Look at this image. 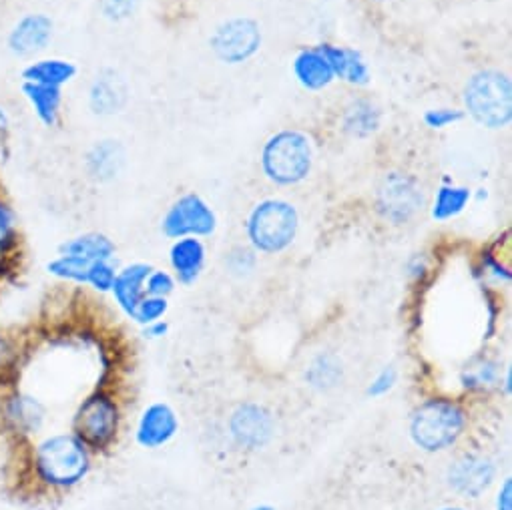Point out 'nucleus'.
<instances>
[{"label": "nucleus", "instance_id": "ea45409f", "mask_svg": "<svg viewBox=\"0 0 512 510\" xmlns=\"http://www.w3.org/2000/svg\"><path fill=\"white\" fill-rule=\"evenodd\" d=\"M444 510H460V508H444Z\"/></svg>", "mask_w": 512, "mask_h": 510}, {"label": "nucleus", "instance_id": "72a5a7b5", "mask_svg": "<svg viewBox=\"0 0 512 510\" xmlns=\"http://www.w3.org/2000/svg\"><path fill=\"white\" fill-rule=\"evenodd\" d=\"M394 384H396V370H394V368H384V370L378 374V378L372 382L368 394H372V396H382V394H386Z\"/></svg>", "mask_w": 512, "mask_h": 510}, {"label": "nucleus", "instance_id": "2eb2a0df", "mask_svg": "<svg viewBox=\"0 0 512 510\" xmlns=\"http://www.w3.org/2000/svg\"><path fill=\"white\" fill-rule=\"evenodd\" d=\"M151 272L153 268L147 264H133L117 274L111 292L125 314L133 316L135 308L145 298V282Z\"/></svg>", "mask_w": 512, "mask_h": 510}, {"label": "nucleus", "instance_id": "e433bc0d", "mask_svg": "<svg viewBox=\"0 0 512 510\" xmlns=\"http://www.w3.org/2000/svg\"><path fill=\"white\" fill-rule=\"evenodd\" d=\"M165 332H167V324H163V322H153V324L147 326L145 336H149V338H161V336H165Z\"/></svg>", "mask_w": 512, "mask_h": 510}, {"label": "nucleus", "instance_id": "a878e982", "mask_svg": "<svg viewBox=\"0 0 512 510\" xmlns=\"http://www.w3.org/2000/svg\"><path fill=\"white\" fill-rule=\"evenodd\" d=\"M19 243V225L15 209L0 199V255L13 251Z\"/></svg>", "mask_w": 512, "mask_h": 510}, {"label": "nucleus", "instance_id": "f8f14e48", "mask_svg": "<svg viewBox=\"0 0 512 510\" xmlns=\"http://www.w3.org/2000/svg\"><path fill=\"white\" fill-rule=\"evenodd\" d=\"M53 39V21L43 13L25 15L9 33V51L17 57H33Z\"/></svg>", "mask_w": 512, "mask_h": 510}, {"label": "nucleus", "instance_id": "aec40b11", "mask_svg": "<svg viewBox=\"0 0 512 510\" xmlns=\"http://www.w3.org/2000/svg\"><path fill=\"white\" fill-rule=\"evenodd\" d=\"M294 71H296V77L300 79V83L308 89H322L334 79L330 63L326 61V57L320 49L304 51L296 59Z\"/></svg>", "mask_w": 512, "mask_h": 510}, {"label": "nucleus", "instance_id": "4be33fe9", "mask_svg": "<svg viewBox=\"0 0 512 510\" xmlns=\"http://www.w3.org/2000/svg\"><path fill=\"white\" fill-rule=\"evenodd\" d=\"M89 268H91V262L77 258V255H67V253H61L59 258L51 260L47 266L51 276H55L59 280L77 282V284H87Z\"/></svg>", "mask_w": 512, "mask_h": 510}, {"label": "nucleus", "instance_id": "5701e85b", "mask_svg": "<svg viewBox=\"0 0 512 510\" xmlns=\"http://www.w3.org/2000/svg\"><path fill=\"white\" fill-rule=\"evenodd\" d=\"M117 163H119V151H117V145H113V141H105L97 145L89 155V167L93 175L99 179L113 177L117 173Z\"/></svg>", "mask_w": 512, "mask_h": 510}, {"label": "nucleus", "instance_id": "9d476101", "mask_svg": "<svg viewBox=\"0 0 512 510\" xmlns=\"http://www.w3.org/2000/svg\"><path fill=\"white\" fill-rule=\"evenodd\" d=\"M229 430L237 444L245 448H262L274 436V418L260 404H243L231 414Z\"/></svg>", "mask_w": 512, "mask_h": 510}, {"label": "nucleus", "instance_id": "f257e3e1", "mask_svg": "<svg viewBox=\"0 0 512 510\" xmlns=\"http://www.w3.org/2000/svg\"><path fill=\"white\" fill-rule=\"evenodd\" d=\"M33 476L53 490H67L83 482L91 470V450L73 432L41 438L31 452Z\"/></svg>", "mask_w": 512, "mask_h": 510}, {"label": "nucleus", "instance_id": "393cba45", "mask_svg": "<svg viewBox=\"0 0 512 510\" xmlns=\"http://www.w3.org/2000/svg\"><path fill=\"white\" fill-rule=\"evenodd\" d=\"M91 107L95 113H115L119 109V91L113 79H99L91 89Z\"/></svg>", "mask_w": 512, "mask_h": 510}, {"label": "nucleus", "instance_id": "dca6fc26", "mask_svg": "<svg viewBox=\"0 0 512 510\" xmlns=\"http://www.w3.org/2000/svg\"><path fill=\"white\" fill-rule=\"evenodd\" d=\"M21 91H23L25 99L31 103V107L41 123H45L47 127L57 125L59 113H61V103H63L61 87L23 81Z\"/></svg>", "mask_w": 512, "mask_h": 510}, {"label": "nucleus", "instance_id": "a211bd4d", "mask_svg": "<svg viewBox=\"0 0 512 510\" xmlns=\"http://www.w3.org/2000/svg\"><path fill=\"white\" fill-rule=\"evenodd\" d=\"M320 51L324 53L326 61L330 63V69L334 75H338L340 79L354 83V85L368 83V79H370L368 67L356 51L342 49V47H330V45L320 47Z\"/></svg>", "mask_w": 512, "mask_h": 510}, {"label": "nucleus", "instance_id": "f03ea898", "mask_svg": "<svg viewBox=\"0 0 512 510\" xmlns=\"http://www.w3.org/2000/svg\"><path fill=\"white\" fill-rule=\"evenodd\" d=\"M464 426L466 414L458 404L450 400H428L414 412L410 432L420 448L436 452L456 442Z\"/></svg>", "mask_w": 512, "mask_h": 510}, {"label": "nucleus", "instance_id": "1a4fd4ad", "mask_svg": "<svg viewBox=\"0 0 512 510\" xmlns=\"http://www.w3.org/2000/svg\"><path fill=\"white\" fill-rule=\"evenodd\" d=\"M215 229V215L207 207V203L189 193L173 203L163 219V231L167 237H183V235H207Z\"/></svg>", "mask_w": 512, "mask_h": 510}, {"label": "nucleus", "instance_id": "473e14b6", "mask_svg": "<svg viewBox=\"0 0 512 510\" xmlns=\"http://www.w3.org/2000/svg\"><path fill=\"white\" fill-rule=\"evenodd\" d=\"M462 119V113L460 111H454V109H436V111H428L424 121L434 127V129H442V127H448L456 121Z\"/></svg>", "mask_w": 512, "mask_h": 510}, {"label": "nucleus", "instance_id": "412c9836", "mask_svg": "<svg viewBox=\"0 0 512 510\" xmlns=\"http://www.w3.org/2000/svg\"><path fill=\"white\" fill-rule=\"evenodd\" d=\"M75 75H77V67L73 63L61 61V59H47V61L31 63L23 71V81L51 85V87H63Z\"/></svg>", "mask_w": 512, "mask_h": 510}, {"label": "nucleus", "instance_id": "4468645a", "mask_svg": "<svg viewBox=\"0 0 512 510\" xmlns=\"http://www.w3.org/2000/svg\"><path fill=\"white\" fill-rule=\"evenodd\" d=\"M177 432V416L167 404H151L139 420L137 442L145 448L167 444Z\"/></svg>", "mask_w": 512, "mask_h": 510}, {"label": "nucleus", "instance_id": "6ab92c4d", "mask_svg": "<svg viewBox=\"0 0 512 510\" xmlns=\"http://www.w3.org/2000/svg\"><path fill=\"white\" fill-rule=\"evenodd\" d=\"M61 253L67 255H77V258H83L87 262H103V260H113L115 245L113 241L103 235V233H85L79 237H73L61 245Z\"/></svg>", "mask_w": 512, "mask_h": 510}, {"label": "nucleus", "instance_id": "b1692460", "mask_svg": "<svg viewBox=\"0 0 512 510\" xmlns=\"http://www.w3.org/2000/svg\"><path fill=\"white\" fill-rule=\"evenodd\" d=\"M468 189H456V187H442L438 191L436 197V205H434V217L436 219H448L456 213H460L464 209V205L468 203Z\"/></svg>", "mask_w": 512, "mask_h": 510}, {"label": "nucleus", "instance_id": "423d86ee", "mask_svg": "<svg viewBox=\"0 0 512 510\" xmlns=\"http://www.w3.org/2000/svg\"><path fill=\"white\" fill-rule=\"evenodd\" d=\"M298 231V213L290 203L266 201L249 217V237L253 245L274 253L288 247Z\"/></svg>", "mask_w": 512, "mask_h": 510}, {"label": "nucleus", "instance_id": "c756f323", "mask_svg": "<svg viewBox=\"0 0 512 510\" xmlns=\"http://www.w3.org/2000/svg\"><path fill=\"white\" fill-rule=\"evenodd\" d=\"M338 376L340 366L330 356L318 358L310 368V380L314 382V386H332L338 380Z\"/></svg>", "mask_w": 512, "mask_h": 510}, {"label": "nucleus", "instance_id": "0eeeda50", "mask_svg": "<svg viewBox=\"0 0 512 510\" xmlns=\"http://www.w3.org/2000/svg\"><path fill=\"white\" fill-rule=\"evenodd\" d=\"M260 43V27L249 19L227 21L211 37L215 55L225 63H243L260 49Z\"/></svg>", "mask_w": 512, "mask_h": 510}, {"label": "nucleus", "instance_id": "9b49d317", "mask_svg": "<svg viewBox=\"0 0 512 510\" xmlns=\"http://www.w3.org/2000/svg\"><path fill=\"white\" fill-rule=\"evenodd\" d=\"M422 205V193L416 183L402 175H392L386 179L380 191V209L384 215L396 223L410 219Z\"/></svg>", "mask_w": 512, "mask_h": 510}, {"label": "nucleus", "instance_id": "39448f33", "mask_svg": "<svg viewBox=\"0 0 512 510\" xmlns=\"http://www.w3.org/2000/svg\"><path fill=\"white\" fill-rule=\"evenodd\" d=\"M312 165L310 141L292 131H284L270 139L264 149V169L276 183L290 185L302 181Z\"/></svg>", "mask_w": 512, "mask_h": 510}, {"label": "nucleus", "instance_id": "ddd939ff", "mask_svg": "<svg viewBox=\"0 0 512 510\" xmlns=\"http://www.w3.org/2000/svg\"><path fill=\"white\" fill-rule=\"evenodd\" d=\"M450 486L464 496H480L494 480V464L482 456H464L448 472Z\"/></svg>", "mask_w": 512, "mask_h": 510}, {"label": "nucleus", "instance_id": "20e7f679", "mask_svg": "<svg viewBox=\"0 0 512 510\" xmlns=\"http://www.w3.org/2000/svg\"><path fill=\"white\" fill-rule=\"evenodd\" d=\"M121 412L117 402L105 394L97 392L83 400L75 418H73V434L83 440L89 450H103L119 434Z\"/></svg>", "mask_w": 512, "mask_h": 510}, {"label": "nucleus", "instance_id": "2f4dec72", "mask_svg": "<svg viewBox=\"0 0 512 510\" xmlns=\"http://www.w3.org/2000/svg\"><path fill=\"white\" fill-rule=\"evenodd\" d=\"M173 290V280L165 272H151L145 282V296L165 298Z\"/></svg>", "mask_w": 512, "mask_h": 510}, {"label": "nucleus", "instance_id": "58836bf2", "mask_svg": "<svg viewBox=\"0 0 512 510\" xmlns=\"http://www.w3.org/2000/svg\"><path fill=\"white\" fill-rule=\"evenodd\" d=\"M253 510H274L272 506H258V508H253Z\"/></svg>", "mask_w": 512, "mask_h": 510}, {"label": "nucleus", "instance_id": "7ed1b4c3", "mask_svg": "<svg viewBox=\"0 0 512 510\" xmlns=\"http://www.w3.org/2000/svg\"><path fill=\"white\" fill-rule=\"evenodd\" d=\"M464 99L470 115L484 127L496 129L510 121L512 89L508 77L502 73L482 71L474 75Z\"/></svg>", "mask_w": 512, "mask_h": 510}, {"label": "nucleus", "instance_id": "cd10ccee", "mask_svg": "<svg viewBox=\"0 0 512 510\" xmlns=\"http://www.w3.org/2000/svg\"><path fill=\"white\" fill-rule=\"evenodd\" d=\"M117 272L111 264V260H103V262H93L89 268V276H87V284H91L97 292H111L113 284H115Z\"/></svg>", "mask_w": 512, "mask_h": 510}, {"label": "nucleus", "instance_id": "f704fd0d", "mask_svg": "<svg viewBox=\"0 0 512 510\" xmlns=\"http://www.w3.org/2000/svg\"><path fill=\"white\" fill-rule=\"evenodd\" d=\"M468 380H470L472 384H478V386L490 384V382H494V380H496V368H494L492 364H488V362H486V364H482V366L474 368V370L470 372Z\"/></svg>", "mask_w": 512, "mask_h": 510}, {"label": "nucleus", "instance_id": "4c0bfd02", "mask_svg": "<svg viewBox=\"0 0 512 510\" xmlns=\"http://www.w3.org/2000/svg\"><path fill=\"white\" fill-rule=\"evenodd\" d=\"M9 127H11V119H9L7 111L0 107V137H5L9 133Z\"/></svg>", "mask_w": 512, "mask_h": 510}, {"label": "nucleus", "instance_id": "7c9ffc66", "mask_svg": "<svg viewBox=\"0 0 512 510\" xmlns=\"http://www.w3.org/2000/svg\"><path fill=\"white\" fill-rule=\"evenodd\" d=\"M137 0H103V15L111 21H125L135 13Z\"/></svg>", "mask_w": 512, "mask_h": 510}, {"label": "nucleus", "instance_id": "f3484780", "mask_svg": "<svg viewBox=\"0 0 512 510\" xmlns=\"http://www.w3.org/2000/svg\"><path fill=\"white\" fill-rule=\"evenodd\" d=\"M205 260V251L199 239L185 237L171 247V266L177 272L179 282L191 284L199 276Z\"/></svg>", "mask_w": 512, "mask_h": 510}, {"label": "nucleus", "instance_id": "c9c22d12", "mask_svg": "<svg viewBox=\"0 0 512 510\" xmlns=\"http://www.w3.org/2000/svg\"><path fill=\"white\" fill-rule=\"evenodd\" d=\"M512 484L510 480L504 482L500 494H498V510H512Z\"/></svg>", "mask_w": 512, "mask_h": 510}, {"label": "nucleus", "instance_id": "6e6552de", "mask_svg": "<svg viewBox=\"0 0 512 510\" xmlns=\"http://www.w3.org/2000/svg\"><path fill=\"white\" fill-rule=\"evenodd\" d=\"M3 422L17 438H37L47 424V406L33 394L15 390L0 406Z\"/></svg>", "mask_w": 512, "mask_h": 510}, {"label": "nucleus", "instance_id": "bb28decb", "mask_svg": "<svg viewBox=\"0 0 512 510\" xmlns=\"http://www.w3.org/2000/svg\"><path fill=\"white\" fill-rule=\"evenodd\" d=\"M167 312V300L165 298H155V296H145L139 306L133 312V320H137L139 324H153L159 322V318H163V314Z\"/></svg>", "mask_w": 512, "mask_h": 510}, {"label": "nucleus", "instance_id": "c85d7f7f", "mask_svg": "<svg viewBox=\"0 0 512 510\" xmlns=\"http://www.w3.org/2000/svg\"><path fill=\"white\" fill-rule=\"evenodd\" d=\"M376 125H378V115L370 105L360 103V105H356V109L350 111L348 129L354 131L356 135H366V133L374 131Z\"/></svg>", "mask_w": 512, "mask_h": 510}]
</instances>
